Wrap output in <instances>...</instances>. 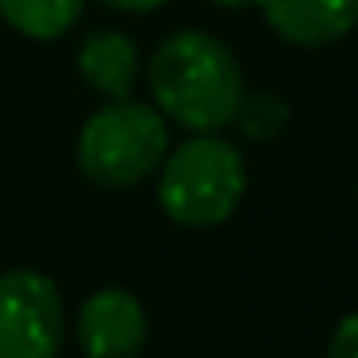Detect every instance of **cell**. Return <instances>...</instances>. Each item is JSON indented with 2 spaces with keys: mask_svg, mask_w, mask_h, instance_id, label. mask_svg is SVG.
<instances>
[{
  "mask_svg": "<svg viewBox=\"0 0 358 358\" xmlns=\"http://www.w3.org/2000/svg\"><path fill=\"white\" fill-rule=\"evenodd\" d=\"M150 96L158 112L189 131H220L247 93L235 55L208 31H178L150 55Z\"/></svg>",
  "mask_w": 358,
  "mask_h": 358,
  "instance_id": "obj_1",
  "label": "cell"
},
{
  "mask_svg": "<svg viewBox=\"0 0 358 358\" xmlns=\"http://www.w3.org/2000/svg\"><path fill=\"white\" fill-rule=\"evenodd\" d=\"M247 193V162L239 147L212 131L185 139L162 158L158 204L181 227H216L239 208Z\"/></svg>",
  "mask_w": 358,
  "mask_h": 358,
  "instance_id": "obj_2",
  "label": "cell"
},
{
  "mask_svg": "<svg viewBox=\"0 0 358 358\" xmlns=\"http://www.w3.org/2000/svg\"><path fill=\"white\" fill-rule=\"evenodd\" d=\"M166 143L162 112L116 96L85 120L78 135V166L101 189H131L162 166Z\"/></svg>",
  "mask_w": 358,
  "mask_h": 358,
  "instance_id": "obj_3",
  "label": "cell"
},
{
  "mask_svg": "<svg viewBox=\"0 0 358 358\" xmlns=\"http://www.w3.org/2000/svg\"><path fill=\"white\" fill-rule=\"evenodd\" d=\"M66 312L55 281L39 270L0 273V358H58Z\"/></svg>",
  "mask_w": 358,
  "mask_h": 358,
  "instance_id": "obj_4",
  "label": "cell"
},
{
  "mask_svg": "<svg viewBox=\"0 0 358 358\" xmlns=\"http://www.w3.org/2000/svg\"><path fill=\"white\" fill-rule=\"evenodd\" d=\"M147 312L120 285L96 289L78 312V343L85 358H135L147 347Z\"/></svg>",
  "mask_w": 358,
  "mask_h": 358,
  "instance_id": "obj_5",
  "label": "cell"
},
{
  "mask_svg": "<svg viewBox=\"0 0 358 358\" xmlns=\"http://www.w3.org/2000/svg\"><path fill=\"white\" fill-rule=\"evenodd\" d=\"M273 35L293 47H327L358 27V0H255Z\"/></svg>",
  "mask_w": 358,
  "mask_h": 358,
  "instance_id": "obj_6",
  "label": "cell"
},
{
  "mask_svg": "<svg viewBox=\"0 0 358 358\" xmlns=\"http://www.w3.org/2000/svg\"><path fill=\"white\" fill-rule=\"evenodd\" d=\"M78 70L96 93L104 96H131L139 78V50L124 31H93L78 47Z\"/></svg>",
  "mask_w": 358,
  "mask_h": 358,
  "instance_id": "obj_7",
  "label": "cell"
},
{
  "mask_svg": "<svg viewBox=\"0 0 358 358\" xmlns=\"http://www.w3.org/2000/svg\"><path fill=\"white\" fill-rule=\"evenodd\" d=\"M85 12V0H0V20L27 39H62Z\"/></svg>",
  "mask_w": 358,
  "mask_h": 358,
  "instance_id": "obj_8",
  "label": "cell"
},
{
  "mask_svg": "<svg viewBox=\"0 0 358 358\" xmlns=\"http://www.w3.org/2000/svg\"><path fill=\"white\" fill-rule=\"evenodd\" d=\"M231 124H239L247 139L270 143V139H278V135L285 131L289 108H285V101L273 96V93H243L239 112H235Z\"/></svg>",
  "mask_w": 358,
  "mask_h": 358,
  "instance_id": "obj_9",
  "label": "cell"
},
{
  "mask_svg": "<svg viewBox=\"0 0 358 358\" xmlns=\"http://www.w3.org/2000/svg\"><path fill=\"white\" fill-rule=\"evenodd\" d=\"M327 358H358V312L343 316L327 343Z\"/></svg>",
  "mask_w": 358,
  "mask_h": 358,
  "instance_id": "obj_10",
  "label": "cell"
},
{
  "mask_svg": "<svg viewBox=\"0 0 358 358\" xmlns=\"http://www.w3.org/2000/svg\"><path fill=\"white\" fill-rule=\"evenodd\" d=\"M101 4H108L116 12H155V8H162L166 0H101Z\"/></svg>",
  "mask_w": 358,
  "mask_h": 358,
  "instance_id": "obj_11",
  "label": "cell"
},
{
  "mask_svg": "<svg viewBox=\"0 0 358 358\" xmlns=\"http://www.w3.org/2000/svg\"><path fill=\"white\" fill-rule=\"evenodd\" d=\"M212 4H220V8H247L255 0H212Z\"/></svg>",
  "mask_w": 358,
  "mask_h": 358,
  "instance_id": "obj_12",
  "label": "cell"
}]
</instances>
